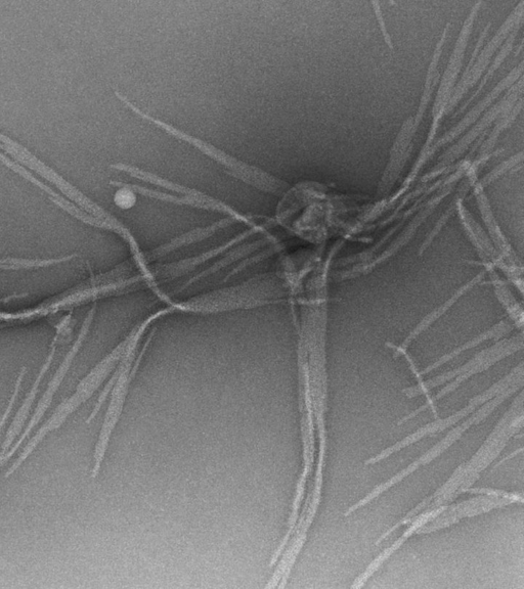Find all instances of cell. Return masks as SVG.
<instances>
[{"label": "cell", "mask_w": 524, "mask_h": 589, "mask_svg": "<svg viewBox=\"0 0 524 589\" xmlns=\"http://www.w3.org/2000/svg\"><path fill=\"white\" fill-rule=\"evenodd\" d=\"M522 379L523 362H520L519 366L513 369L509 375L498 381L484 393L479 394L470 399L468 404L464 407V409L460 410L459 412L451 415L446 419L436 420L432 423L425 425L424 427L418 429L417 431L410 434L403 440L385 448L380 453H378V455L370 459H367L364 462V466L368 467L376 465L388 459L392 455H395V453L401 451L402 449L409 447L426 437H431L435 434L444 432L445 430L455 426L459 421L472 415L478 409V407L484 405L486 402L498 396L506 389H508L510 386H512L514 383Z\"/></svg>", "instance_id": "2"}, {"label": "cell", "mask_w": 524, "mask_h": 589, "mask_svg": "<svg viewBox=\"0 0 524 589\" xmlns=\"http://www.w3.org/2000/svg\"><path fill=\"white\" fill-rule=\"evenodd\" d=\"M111 185L119 187V191L115 194L114 197V202L118 207L122 209H128L134 206L136 203V196L133 190L129 189L127 185H122L119 183H111Z\"/></svg>", "instance_id": "12"}, {"label": "cell", "mask_w": 524, "mask_h": 589, "mask_svg": "<svg viewBox=\"0 0 524 589\" xmlns=\"http://www.w3.org/2000/svg\"><path fill=\"white\" fill-rule=\"evenodd\" d=\"M522 385L523 379L517 381L504 392L489 400L484 405L480 406V409L478 411H475L465 422H463L461 425L457 426L455 429L449 432L448 435L444 439H442L438 444L432 446L428 451L424 453V455H422L415 462L410 464L406 469L400 471L396 475H393V477H391L387 481L373 488L372 491L369 492L365 497L361 498V500L358 503L349 507L343 513V516L346 518L352 516L360 509L372 503L374 500H376L377 497H379L381 494L389 490L391 487L399 484L405 478L412 475L420 467L427 466L435 459H438L441 455H443L445 451H447L453 444H455L467 430H469L472 426H476L479 423L485 421L492 413H494L497 410L498 406H500L516 391L521 389Z\"/></svg>", "instance_id": "1"}, {"label": "cell", "mask_w": 524, "mask_h": 589, "mask_svg": "<svg viewBox=\"0 0 524 589\" xmlns=\"http://www.w3.org/2000/svg\"><path fill=\"white\" fill-rule=\"evenodd\" d=\"M117 98L131 111L136 113L138 116L142 117L145 120L152 122L154 125L166 130L169 134L173 135L180 140H183L197 149H199L204 154H207L209 157L213 158L217 162H220L230 168L233 169L234 174L243 180H249V183L255 184L257 187L267 188L268 190L272 189H279L283 188L284 184L281 181L274 179L271 175L261 172L254 167H249L230 156L226 155L220 150H217L210 145L202 142L201 140H197L191 135H188L167 123H164L151 115L146 114L142 110H140L137 106L133 103L129 102L125 97H123L118 92L115 93Z\"/></svg>", "instance_id": "3"}, {"label": "cell", "mask_w": 524, "mask_h": 589, "mask_svg": "<svg viewBox=\"0 0 524 589\" xmlns=\"http://www.w3.org/2000/svg\"><path fill=\"white\" fill-rule=\"evenodd\" d=\"M484 273L479 274L475 279L469 282L467 285L462 287L457 293L449 299L444 305L440 306L438 309L434 310L432 313L427 315L425 319L419 324V326L411 333V335L406 339L404 344L401 347L397 346H390L392 349L397 350V355H402L406 353V350L409 344L416 339L422 332H424L429 326L432 325L433 322L439 320L443 313H445L466 291H468L472 286L476 285L480 280V278L484 277Z\"/></svg>", "instance_id": "9"}, {"label": "cell", "mask_w": 524, "mask_h": 589, "mask_svg": "<svg viewBox=\"0 0 524 589\" xmlns=\"http://www.w3.org/2000/svg\"><path fill=\"white\" fill-rule=\"evenodd\" d=\"M516 504L515 501L510 500V498L499 497L496 501L480 506H473L467 508L458 509L453 514L441 517L438 516L429 523L423 525L420 529H418L415 535H424L430 534L436 531H440L451 527L455 524H458L464 519L476 517L479 515L487 514L497 509H503L510 505Z\"/></svg>", "instance_id": "8"}, {"label": "cell", "mask_w": 524, "mask_h": 589, "mask_svg": "<svg viewBox=\"0 0 524 589\" xmlns=\"http://www.w3.org/2000/svg\"><path fill=\"white\" fill-rule=\"evenodd\" d=\"M75 256H65L62 258L52 259H21V258H2L0 259V269L16 270V269H31L39 267H49L64 262H68Z\"/></svg>", "instance_id": "11"}, {"label": "cell", "mask_w": 524, "mask_h": 589, "mask_svg": "<svg viewBox=\"0 0 524 589\" xmlns=\"http://www.w3.org/2000/svg\"><path fill=\"white\" fill-rule=\"evenodd\" d=\"M523 448H519L515 451H513L512 453H510L509 456L505 457L503 460H501L497 465H495V469L499 468L500 466H502L504 463L512 460L513 458H515L517 455H519V453H522Z\"/></svg>", "instance_id": "14"}, {"label": "cell", "mask_w": 524, "mask_h": 589, "mask_svg": "<svg viewBox=\"0 0 524 589\" xmlns=\"http://www.w3.org/2000/svg\"><path fill=\"white\" fill-rule=\"evenodd\" d=\"M71 320V315L65 317L64 321L61 323L57 335L54 338L51 347H50V352L47 356V359L45 361V364L42 365V367L39 370V373L37 374V377L30 389V391L28 392L25 400L23 401L22 405L20 406V409L18 411V413L16 414L7 434L5 437V440L2 444V455H4V453H6L10 447L13 445V443L16 441L17 437L21 434L25 422L27 421V419L29 418V415L31 413V409L33 406V403L36 399V396L38 394L41 382L43 380V378H45V376L47 375V373L49 372V370L52 367L56 352H57V348H58V343H59V339L61 337L62 332L69 326Z\"/></svg>", "instance_id": "5"}, {"label": "cell", "mask_w": 524, "mask_h": 589, "mask_svg": "<svg viewBox=\"0 0 524 589\" xmlns=\"http://www.w3.org/2000/svg\"><path fill=\"white\" fill-rule=\"evenodd\" d=\"M522 349V338L519 339H511V340H506L503 341L501 343H498L482 352H479L478 354H476L473 358H471L467 364H465L464 366L452 371V372H448L446 374H443L441 376L435 377L431 380H428L426 382H421L419 383L417 386L414 387H409L403 390V393L406 395V397L408 398H414L420 395H423L425 393H428L430 390H432L433 388L439 387L449 381H451L454 378H457L461 375H463L464 373L470 371L471 369H473L474 367H476L479 364H482V362L505 352H510V353H514L518 350Z\"/></svg>", "instance_id": "6"}, {"label": "cell", "mask_w": 524, "mask_h": 589, "mask_svg": "<svg viewBox=\"0 0 524 589\" xmlns=\"http://www.w3.org/2000/svg\"><path fill=\"white\" fill-rule=\"evenodd\" d=\"M447 506L440 507L438 509L433 510H425L421 514H419L410 524L408 529L403 533V535L393 542L388 549H385L376 559H374L368 568L355 580L353 585L351 586L354 589H360L365 586L369 578H371L374 573L396 552H398L404 543L410 539L413 535H415L416 531L420 529L423 525L429 523L436 517L442 514Z\"/></svg>", "instance_id": "7"}, {"label": "cell", "mask_w": 524, "mask_h": 589, "mask_svg": "<svg viewBox=\"0 0 524 589\" xmlns=\"http://www.w3.org/2000/svg\"><path fill=\"white\" fill-rule=\"evenodd\" d=\"M466 493L483 494V495H491V496H497V497L510 498V500L515 501L516 504H523V496L522 495L508 492V491H504V490H498V489H492V488H472L471 487L467 490Z\"/></svg>", "instance_id": "13"}, {"label": "cell", "mask_w": 524, "mask_h": 589, "mask_svg": "<svg viewBox=\"0 0 524 589\" xmlns=\"http://www.w3.org/2000/svg\"><path fill=\"white\" fill-rule=\"evenodd\" d=\"M510 330H511V326L508 325V323H506V322L500 323L493 330L486 332L484 335L479 336V337H477V338H475V339L467 342L463 346L458 347L457 349L453 350L452 352H450V353L442 356L440 359H438L435 362H433L432 365H430L425 370H423L420 373V376H425V375L431 373L432 371H434L435 369H438V368L442 367L443 365L447 364V362H449L453 358L457 357L462 352H464L466 350H469V349H471V348L479 345V343H482V342H484L486 340H489V339H492V338L497 337L495 335L505 334V333L509 332Z\"/></svg>", "instance_id": "10"}, {"label": "cell", "mask_w": 524, "mask_h": 589, "mask_svg": "<svg viewBox=\"0 0 524 589\" xmlns=\"http://www.w3.org/2000/svg\"><path fill=\"white\" fill-rule=\"evenodd\" d=\"M96 391L97 390L93 388H77L76 392L71 397L64 400L57 407V410L52 417L39 428L32 439L26 444L18 459L6 472L5 478L11 477L27 461L38 445L45 440L50 433L60 429L67 419L78 410V407L89 400Z\"/></svg>", "instance_id": "4"}]
</instances>
